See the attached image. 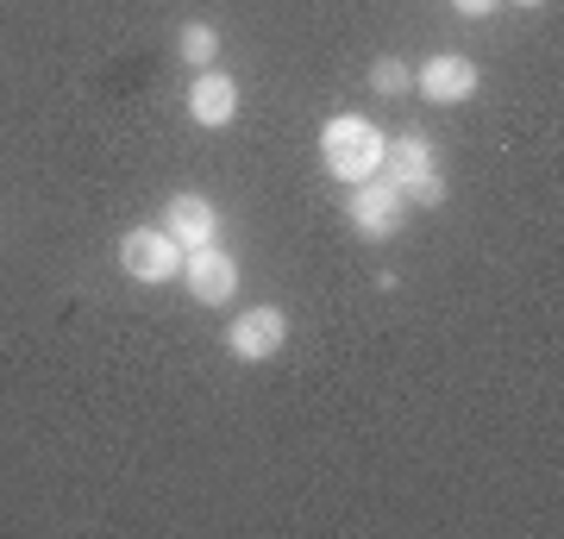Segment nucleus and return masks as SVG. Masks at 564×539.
Returning a JSON list of instances; mask_svg holds the SVG:
<instances>
[{
  "mask_svg": "<svg viewBox=\"0 0 564 539\" xmlns=\"http://www.w3.org/2000/svg\"><path fill=\"white\" fill-rule=\"evenodd\" d=\"M176 57L188 63V69H214V57H220V32L207 20H188L176 32Z\"/></svg>",
  "mask_w": 564,
  "mask_h": 539,
  "instance_id": "obj_10",
  "label": "nucleus"
},
{
  "mask_svg": "<svg viewBox=\"0 0 564 539\" xmlns=\"http://www.w3.org/2000/svg\"><path fill=\"white\" fill-rule=\"evenodd\" d=\"M370 88H377V95H408V88H414V69H408L402 57H377L370 63Z\"/></svg>",
  "mask_w": 564,
  "mask_h": 539,
  "instance_id": "obj_11",
  "label": "nucleus"
},
{
  "mask_svg": "<svg viewBox=\"0 0 564 539\" xmlns=\"http://www.w3.org/2000/svg\"><path fill=\"white\" fill-rule=\"evenodd\" d=\"M113 258H120V270L132 282H144V289H163V282L182 277V245L170 239L163 226H132Z\"/></svg>",
  "mask_w": 564,
  "mask_h": 539,
  "instance_id": "obj_4",
  "label": "nucleus"
},
{
  "mask_svg": "<svg viewBox=\"0 0 564 539\" xmlns=\"http://www.w3.org/2000/svg\"><path fill=\"white\" fill-rule=\"evenodd\" d=\"M496 7H502V0H452V13H458V20H489Z\"/></svg>",
  "mask_w": 564,
  "mask_h": 539,
  "instance_id": "obj_12",
  "label": "nucleus"
},
{
  "mask_svg": "<svg viewBox=\"0 0 564 539\" xmlns=\"http://www.w3.org/2000/svg\"><path fill=\"white\" fill-rule=\"evenodd\" d=\"M395 188L408 195V207H440L445 201V176H440V158H433V139L426 132H402V139H389L383 151V170Z\"/></svg>",
  "mask_w": 564,
  "mask_h": 539,
  "instance_id": "obj_2",
  "label": "nucleus"
},
{
  "mask_svg": "<svg viewBox=\"0 0 564 539\" xmlns=\"http://www.w3.org/2000/svg\"><path fill=\"white\" fill-rule=\"evenodd\" d=\"M408 214H414V207H408V195L389 176H364V182L345 188V220H351V233L370 239V245L395 239V233L408 226Z\"/></svg>",
  "mask_w": 564,
  "mask_h": 539,
  "instance_id": "obj_3",
  "label": "nucleus"
},
{
  "mask_svg": "<svg viewBox=\"0 0 564 539\" xmlns=\"http://www.w3.org/2000/svg\"><path fill=\"white\" fill-rule=\"evenodd\" d=\"M163 233L182 245V251H195V245H214L220 239V207L202 195V188H176V195L163 201Z\"/></svg>",
  "mask_w": 564,
  "mask_h": 539,
  "instance_id": "obj_7",
  "label": "nucleus"
},
{
  "mask_svg": "<svg viewBox=\"0 0 564 539\" xmlns=\"http://www.w3.org/2000/svg\"><path fill=\"white\" fill-rule=\"evenodd\" d=\"M508 7H545V0H508Z\"/></svg>",
  "mask_w": 564,
  "mask_h": 539,
  "instance_id": "obj_13",
  "label": "nucleus"
},
{
  "mask_svg": "<svg viewBox=\"0 0 564 539\" xmlns=\"http://www.w3.org/2000/svg\"><path fill=\"white\" fill-rule=\"evenodd\" d=\"M182 114L202 126V132H220V126L239 120V82L226 69H195L188 95H182Z\"/></svg>",
  "mask_w": 564,
  "mask_h": 539,
  "instance_id": "obj_8",
  "label": "nucleus"
},
{
  "mask_svg": "<svg viewBox=\"0 0 564 539\" xmlns=\"http://www.w3.org/2000/svg\"><path fill=\"white\" fill-rule=\"evenodd\" d=\"M414 88H421L433 107H464V100L477 95V63L458 57V51H440V57H426L414 69Z\"/></svg>",
  "mask_w": 564,
  "mask_h": 539,
  "instance_id": "obj_9",
  "label": "nucleus"
},
{
  "mask_svg": "<svg viewBox=\"0 0 564 539\" xmlns=\"http://www.w3.org/2000/svg\"><path fill=\"white\" fill-rule=\"evenodd\" d=\"M182 282L202 308H226L239 295V263L226 258L220 245H195V251H182Z\"/></svg>",
  "mask_w": 564,
  "mask_h": 539,
  "instance_id": "obj_6",
  "label": "nucleus"
},
{
  "mask_svg": "<svg viewBox=\"0 0 564 539\" xmlns=\"http://www.w3.org/2000/svg\"><path fill=\"white\" fill-rule=\"evenodd\" d=\"M383 151H389V132L377 120H364V114H333L321 126V170L333 182H364L383 170Z\"/></svg>",
  "mask_w": 564,
  "mask_h": 539,
  "instance_id": "obj_1",
  "label": "nucleus"
},
{
  "mask_svg": "<svg viewBox=\"0 0 564 539\" xmlns=\"http://www.w3.org/2000/svg\"><path fill=\"white\" fill-rule=\"evenodd\" d=\"M282 345H289V314H282V308H263V301L245 308V314L226 326V352L239 364H270Z\"/></svg>",
  "mask_w": 564,
  "mask_h": 539,
  "instance_id": "obj_5",
  "label": "nucleus"
}]
</instances>
